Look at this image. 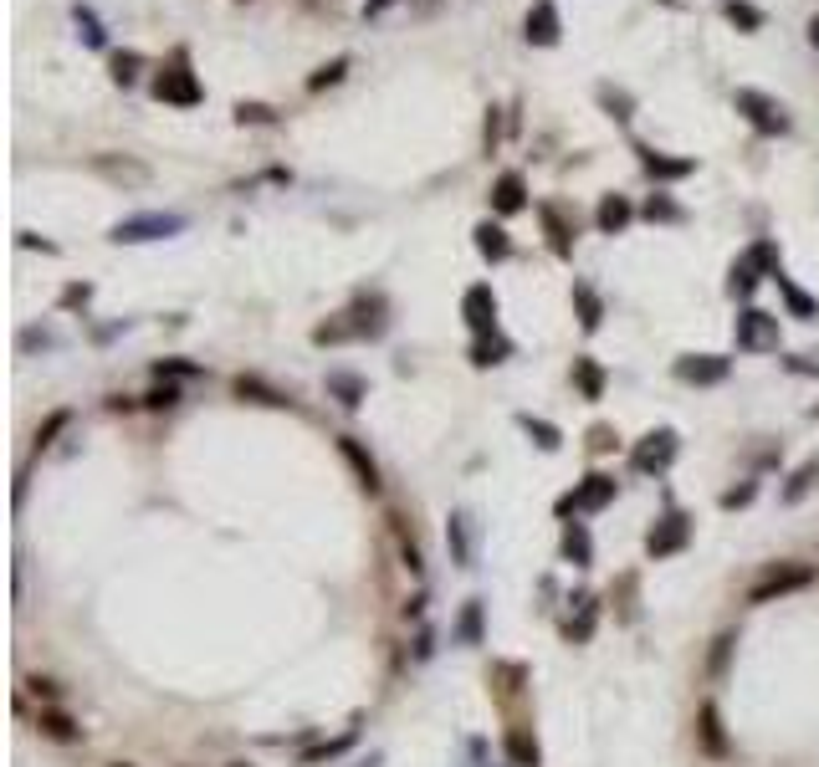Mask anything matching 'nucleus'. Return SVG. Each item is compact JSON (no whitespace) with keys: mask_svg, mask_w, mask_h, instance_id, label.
<instances>
[{"mask_svg":"<svg viewBox=\"0 0 819 767\" xmlns=\"http://www.w3.org/2000/svg\"><path fill=\"white\" fill-rule=\"evenodd\" d=\"M809 415H814V420H819V404H814V410H809Z\"/></svg>","mask_w":819,"mask_h":767,"instance_id":"bf43d9fd","label":"nucleus"},{"mask_svg":"<svg viewBox=\"0 0 819 767\" xmlns=\"http://www.w3.org/2000/svg\"><path fill=\"white\" fill-rule=\"evenodd\" d=\"M814 486H819V456H809V461H804V466H799V471L784 481V491H779V496L794 507V502H804V496H809Z\"/></svg>","mask_w":819,"mask_h":767,"instance_id":"bb28decb","label":"nucleus"},{"mask_svg":"<svg viewBox=\"0 0 819 767\" xmlns=\"http://www.w3.org/2000/svg\"><path fill=\"white\" fill-rule=\"evenodd\" d=\"M758 282H763V272H758V266H753L748 256H738V261H732V272H727V292L738 297V302H748V297L758 292Z\"/></svg>","mask_w":819,"mask_h":767,"instance_id":"b1692460","label":"nucleus"},{"mask_svg":"<svg viewBox=\"0 0 819 767\" xmlns=\"http://www.w3.org/2000/svg\"><path fill=\"white\" fill-rule=\"evenodd\" d=\"M814 583V568L809 563H773L753 589H748V604H773V599H784V594H799Z\"/></svg>","mask_w":819,"mask_h":767,"instance_id":"39448f33","label":"nucleus"},{"mask_svg":"<svg viewBox=\"0 0 819 767\" xmlns=\"http://www.w3.org/2000/svg\"><path fill=\"white\" fill-rule=\"evenodd\" d=\"M338 450H343V461H349V471L359 476V486L374 496V491H379V466H374V456H369V450H364L354 435H338Z\"/></svg>","mask_w":819,"mask_h":767,"instance_id":"2eb2a0df","label":"nucleus"},{"mask_svg":"<svg viewBox=\"0 0 819 767\" xmlns=\"http://www.w3.org/2000/svg\"><path fill=\"white\" fill-rule=\"evenodd\" d=\"M523 36H528V47H558V41H564V16H558L553 0H538V6L528 11Z\"/></svg>","mask_w":819,"mask_h":767,"instance_id":"f8f14e48","label":"nucleus"},{"mask_svg":"<svg viewBox=\"0 0 819 767\" xmlns=\"http://www.w3.org/2000/svg\"><path fill=\"white\" fill-rule=\"evenodd\" d=\"M809 41H814V52H819V16H809Z\"/></svg>","mask_w":819,"mask_h":767,"instance_id":"13d9d810","label":"nucleus"},{"mask_svg":"<svg viewBox=\"0 0 819 767\" xmlns=\"http://www.w3.org/2000/svg\"><path fill=\"white\" fill-rule=\"evenodd\" d=\"M507 757H512L517 767H538V762H543L538 737H528V732H507Z\"/></svg>","mask_w":819,"mask_h":767,"instance_id":"72a5a7b5","label":"nucleus"},{"mask_svg":"<svg viewBox=\"0 0 819 767\" xmlns=\"http://www.w3.org/2000/svg\"><path fill=\"white\" fill-rule=\"evenodd\" d=\"M67 425H72V415H67V410H57V415H52L47 425L36 430V450H47V445H52V440H57V435L67 430Z\"/></svg>","mask_w":819,"mask_h":767,"instance_id":"49530a36","label":"nucleus"},{"mask_svg":"<svg viewBox=\"0 0 819 767\" xmlns=\"http://www.w3.org/2000/svg\"><path fill=\"white\" fill-rule=\"evenodd\" d=\"M589 450H594V456L615 450V430H610V425H594V430H589Z\"/></svg>","mask_w":819,"mask_h":767,"instance_id":"8fccbe9b","label":"nucleus"},{"mask_svg":"<svg viewBox=\"0 0 819 767\" xmlns=\"http://www.w3.org/2000/svg\"><path fill=\"white\" fill-rule=\"evenodd\" d=\"M574 312H579V328L584 333H599L605 328V302H599V292L589 282H574Z\"/></svg>","mask_w":819,"mask_h":767,"instance_id":"aec40b11","label":"nucleus"},{"mask_svg":"<svg viewBox=\"0 0 819 767\" xmlns=\"http://www.w3.org/2000/svg\"><path fill=\"white\" fill-rule=\"evenodd\" d=\"M768 282H779V292H784V307H789V318H799V323H814L819 318V302L804 292V287H794V277H784V266L773 272Z\"/></svg>","mask_w":819,"mask_h":767,"instance_id":"a211bd4d","label":"nucleus"},{"mask_svg":"<svg viewBox=\"0 0 819 767\" xmlns=\"http://www.w3.org/2000/svg\"><path fill=\"white\" fill-rule=\"evenodd\" d=\"M507 358H512V343H507L502 333H492V338H477V343H471V364H477V369L507 364Z\"/></svg>","mask_w":819,"mask_h":767,"instance_id":"cd10ccee","label":"nucleus"},{"mask_svg":"<svg viewBox=\"0 0 819 767\" xmlns=\"http://www.w3.org/2000/svg\"><path fill=\"white\" fill-rule=\"evenodd\" d=\"M236 394H241V399H251V404H272V410H287V404H292V399H287L282 389L262 384L256 374H241V379H236Z\"/></svg>","mask_w":819,"mask_h":767,"instance_id":"5701e85b","label":"nucleus"},{"mask_svg":"<svg viewBox=\"0 0 819 767\" xmlns=\"http://www.w3.org/2000/svg\"><path fill=\"white\" fill-rule=\"evenodd\" d=\"M144 404H149V410H169V404H180V389L175 384H159V389L144 394Z\"/></svg>","mask_w":819,"mask_h":767,"instance_id":"09e8293b","label":"nucleus"},{"mask_svg":"<svg viewBox=\"0 0 819 767\" xmlns=\"http://www.w3.org/2000/svg\"><path fill=\"white\" fill-rule=\"evenodd\" d=\"M599 103H605V113L615 118V123H630V113H635V103H630V93H620V87H599Z\"/></svg>","mask_w":819,"mask_h":767,"instance_id":"58836bf2","label":"nucleus"},{"mask_svg":"<svg viewBox=\"0 0 819 767\" xmlns=\"http://www.w3.org/2000/svg\"><path fill=\"white\" fill-rule=\"evenodd\" d=\"M492 210H497V215L528 210V179L517 174V169H502V174H497V185H492Z\"/></svg>","mask_w":819,"mask_h":767,"instance_id":"4468645a","label":"nucleus"},{"mask_svg":"<svg viewBox=\"0 0 819 767\" xmlns=\"http://www.w3.org/2000/svg\"><path fill=\"white\" fill-rule=\"evenodd\" d=\"M517 425H523V430L538 440V450H558V445H564V435H558V425H548V420H538V415H517Z\"/></svg>","mask_w":819,"mask_h":767,"instance_id":"c9c22d12","label":"nucleus"},{"mask_svg":"<svg viewBox=\"0 0 819 767\" xmlns=\"http://www.w3.org/2000/svg\"><path fill=\"white\" fill-rule=\"evenodd\" d=\"M697 742H702L707 757H727V732H722V716H717L712 701L697 706Z\"/></svg>","mask_w":819,"mask_h":767,"instance_id":"f3484780","label":"nucleus"},{"mask_svg":"<svg viewBox=\"0 0 819 767\" xmlns=\"http://www.w3.org/2000/svg\"><path fill=\"white\" fill-rule=\"evenodd\" d=\"M349 67H354L349 57H333L328 67H318V72L308 77V93H323V87H338L343 77H349Z\"/></svg>","mask_w":819,"mask_h":767,"instance_id":"e433bc0d","label":"nucleus"},{"mask_svg":"<svg viewBox=\"0 0 819 767\" xmlns=\"http://www.w3.org/2000/svg\"><path fill=\"white\" fill-rule=\"evenodd\" d=\"M722 16H727L732 26H738V31H748V36H753V31H763V21H768V16L753 6V0H722Z\"/></svg>","mask_w":819,"mask_h":767,"instance_id":"c85d7f7f","label":"nucleus"},{"mask_svg":"<svg viewBox=\"0 0 819 767\" xmlns=\"http://www.w3.org/2000/svg\"><path fill=\"white\" fill-rule=\"evenodd\" d=\"M671 374H676L681 384L712 389V384H722V379L732 374V358H722V353H681L676 364H671Z\"/></svg>","mask_w":819,"mask_h":767,"instance_id":"1a4fd4ad","label":"nucleus"},{"mask_svg":"<svg viewBox=\"0 0 819 767\" xmlns=\"http://www.w3.org/2000/svg\"><path fill=\"white\" fill-rule=\"evenodd\" d=\"M640 215L651 220V225H656V220H661V225H681V220H686V210H681L671 195H651V200H645V210H640Z\"/></svg>","mask_w":819,"mask_h":767,"instance_id":"f704fd0d","label":"nucleus"},{"mask_svg":"<svg viewBox=\"0 0 819 767\" xmlns=\"http://www.w3.org/2000/svg\"><path fill=\"white\" fill-rule=\"evenodd\" d=\"M236 123H277V108H267V103H236Z\"/></svg>","mask_w":819,"mask_h":767,"instance_id":"c03bdc74","label":"nucleus"},{"mask_svg":"<svg viewBox=\"0 0 819 767\" xmlns=\"http://www.w3.org/2000/svg\"><path fill=\"white\" fill-rule=\"evenodd\" d=\"M676 450H681L676 430H651V435H640V445L630 450V471H640V476H661V471L676 461Z\"/></svg>","mask_w":819,"mask_h":767,"instance_id":"423d86ee","label":"nucleus"},{"mask_svg":"<svg viewBox=\"0 0 819 767\" xmlns=\"http://www.w3.org/2000/svg\"><path fill=\"white\" fill-rule=\"evenodd\" d=\"M471 236H477V251H482L487 261H507V256H512V236L502 231L497 220H482V225H477V231H471Z\"/></svg>","mask_w":819,"mask_h":767,"instance_id":"412c9836","label":"nucleus"},{"mask_svg":"<svg viewBox=\"0 0 819 767\" xmlns=\"http://www.w3.org/2000/svg\"><path fill=\"white\" fill-rule=\"evenodd\" d=\"M732 338H738V348H748V353H768V348H779V318L763 312V307H743L738 323H732Z\"/></svg>","mask_w":819,"mask_h":767,"instance_id":"0eeeda50","label":"nucleus"},{"mask_svg":"<svg viewBox=\"0 0 819 767\" xmlns=\"http://www.w3.org/2000/svg\"><path fill=\"white\" fill-rule=\"evenodd\" d=\"M93 302V287L88 282H72L67 292H62V307H88Z\"/></svg>","mask_w":819,"mask_h":767,"instance_id":"3c124183","label":"nucleus"},{"mask_svg":"<svg viewBox=\"0 0 819 767\" xmlns=\"http://www.w3.org/2000/svg\"><path fill=\"white\" fill-rule=\"evenodd\" d=\"M139 72H144V52H113V57H108V77H113L118 87H134Z\"/></svg>","mask_w":819,"mask_h":767,"instance_id":"c756f323","label":"nucleus"},{"mask_svg":"<svg viewBox=\"0 0 819 767\" xmlns=\"http://www.w3.org/2000/svg\"><path fill=\"white\" fill-rule=\"evenodd\" d=\"M640 169L656 179V185H676V179H692L697 174V159H681V154H656L651 144H640Z\"/></svg>","mask_w":819,"mask_h":767,"instance_id":"ddd939ff","label":"nucleus"},{"mask_svg":"<svg viewBox=\"0 0 819 767\" xmlns=\"http://www.w3.org/2000/svg\"><path fill=\"white\" fill-rule=\"evenodd\" d=\"M574 384H579V394H584V399H605V369H599L589 353H579V358H574Z\"/></svg>","mask_w":819,"mask_h":767,"instance_id":"393cba45","label":"nucleus"},{"mask_svg":"<svg viewBox=\"0 0 819 767\" xmlns=\"http://www.w3.org/2000/svg\"><path fill=\"white\" fill-rule=\"evenodd\" d=\"M26 686H31L36 696H47V701L57 696V681H47V675H31V681H26Z\"/></svg>","mask_w":819,"mask_h":767,"instance_id":"864d4df0","label":"nucleus"},{"mask_svg":"<svg viewBox=\"0 0 819 767\" xmlns=\"http://www.w3.org/2000/svg\"><path fill=\"white\" fill-rule=\"evenodd\" d=\"M538 215L548 225V251L553 256H574V225L564 220V210H558V205H538Z\"/></svg>","mask_w":819,"mask_h":767,"instance_id":"6ab92c4d","label":"nucleus"},{"mask_svg":"<svg viewBox=\"0 0 819 767\" xmlns=\"http://www.w3.org/2000/svg\"><path fill=\"white\" fill-rule=\"evenodd\" d=\"M72 21H77V36L88 41V47H108V31H103V21L93 16V6H72Z\"/></svg>","mask_w":819,"mask_h":767,"instance_id":"2f4dec72","label":"nucleus"},{"mask_svg":"<svg viewBox=\"0 0 819 767\" xmlns=\"http://www.w3.org/2000/svg\"><path fill=\"white\" fill-rule=\"evenodd\" d=\"M16 241H21V246H26V251H47V256H52V251H57V246H52V241H41V236H31V231H21V236H16Z\"/></svg>","mask_w":819,"mask_h":767,"instance_id":"5fc2aeb1","label":"nucleus"},{"mask_svg":"<svg viewBox=\"0 0 819 767\" xmlns=\"http://www.w3.org/2000/svg\"><path fill=\"white\" fill-rule=\"evenodd\" d=\"M732 108H738L763 139H784V133L794 128V118H789V108L779 103V98H768V93H758V87H738L732 93Z\"/></svg>","mask_w":819,"mask_h":767,"instance_id":"f03ea898","label":"nucleus"},{"mask_svg":"<svg viewBox=\"0 0 819 767\" xmlns=\"http://www.w3.org/2000/svg\"><path fill=\"white\" fill-rule=\"evenodd\" d=\"M154 98H159V103H175V108H195V103H205V87H200V77L190 72V52H175V62L159 67V77H154Z\"/></svg>","mask_w":819,"mask_h":767,"instance_id":"7ed1b4c3","label":"nucleus"},{"mask_svg":"<svg viewBox=\"0 0 819 767\" xmlns=\"http://www.w3.org/2000/svg\"><path fill=\"white\" fill-rule=\"evenodd\" d=\"M36 727H41V737H52V742H77L82 737V727L67 716V711H57V706H47L36 716Z\"/></svg>","mask_w":819,"mask_h":767,"instance_id":"4be33fe9","label":"nucleus"},{"mask_svg":"<svg viewBox=\"0 0 819 767\" xmlns=\"http://www.w3.org/2000/svg\"><path fill=\"white\" fill-rule=\"evenodd\" d=\"M446 543L456 548V563L471 568V537H466V517H451V532H446Z\"/></svg>","mask_w":819,"mask_h":767,"instance_id":"a19ab883","label":"nucleus"},{"mask_svg":"<svg viewBox=\"0 0 819 767\" xmlns=\"http://www.w3.org/2000/svg\"><path fill=\"white\" fill-rule=\"evenodd\" d=\"M395 6V0H369V6H364V16H379V11H390Z\"/></svg>","mask_w":819,"mask_h":767,"instance_id":"4d7b16f0","label":"nucleus"},{"mask_svg":"<svg viewBox=\"0 0 819 767\" xmlns=\"http://www.w3.org/2000/svg\"><path fill=\"white\" fill-rule=\"evenodd\" d=\"M686 543H692V517L676 512V507L666 517H656V527L645 532V553H651V558H676Z\"/></svg>","mask_w":819,"mask_h":767,"instance_id":"6e6552de","label":"nucleus"},{"mask_svg":"<svg viewBox=\"0 0 819 767\" xmlns=\"http://www.w3.org/2000/svg\"><path fill=\"white\" fill-rule=\"evenodd\" d=\"M630 220H635V205H630L625 195H599V210H594L599 236H620Z\"/></svg>","mask_w":819,"mask_h":767,"instance_id":"dca6fc26","label":"nucleus"},{"mask_svg":"<svg viewBox=\"0 0 819 767\" xmlns=\"http://www.w3.org/2000/svg\"><path fill=\"white\" fill-rule=\"evenodd\" d=\"M594 629V599H579V624H569V640H589Z\"/></svg>","mask_w":819,"mask_h":767,"instance_id":"de8ad7c7","label":"nucleus"},{"mask_svg":"<svg viewBox=\"0 0 819 767\" xmlns=\"http://www.w3.org/2000/svg\"><path fill=\"white\" fill-rule=\"evenodd\" d=\"M185 215H175V210H144V215H123L113 231H108V241H118V246H144V241H169V236H185Z\"/></svg>","mask_w":819,"mask_h":767,"instance_id":"f257e3e1","label":"nucleus"},{"mask_svg":"<svg viewBox=\"0 0 819 767\" xmlns=\"http://www.w3.org/2000/svg\"><path fill=\"white\" fill-rule=\"evenodd\" d=\"M461 318H466V328L477 333V338H492V333H502V323H497V292H492L487 282L466 287V297H461Z\"/></svg>","mask_w":819,"mask_h":767,"instance_id":"9d476101","label":"nucleus"},{"mask_svg":"<svg viewBox=\"0 0 819 767\" xmlns=\"http://www.w3.org/2000/svg\"><path fill=\"white\" fill-rule=\"evenodd\" d=\"M727 650H732V635H722V640H717V650H712V675H722V670H727Z\"/></svg>","mask_w":819,"mask_h":767,"instance_id":"603ef678","label":"nucleus"},{"mask_svg":"<svg viewBox=\"0 0 819 767\" xmlns=\"http://www.w3.org/2000/svg\"><path fill=\"white\" fill-rule=\"evenodd\" d=\"M36 343H41V348H57L52 333H21V348H36Z\"/></svg>","mask_w":819,"mask_h":767,"instance_id":"6e6d98bb","label":"nucleus"},{"mask_svg":"<svg viewBox=\"0 0 819 767\" xmlns=\"http://www.w3.org/2000/svg\"><path fill=\"white\" fill-rule=\"evenodd\" d=\"M328 389L338 394V404H343V410H359V404H364V379L359 374H328Z\"/></svg>","mask_w":819,"mask_h":767,"instance_id":"7c9ffc66","label":"nucleus"},{"mask_svg":"<svg viewBox=\"0 0 819 767\" xmlns=\"http://www.w3.org/2000/svg\"><path fill=\"white\" fill-rule=\"evenodd\" d=\"M118 767H128V762H118Z\"/></svg>","mask_w":819,"mask_h":767,"instance_id":"052dcab7","label":"nucleus"},{"mask_svg":"<svg viewBox=\"0 0 819 767\" xmlns=\"http://www.w3.org/2000/svg\"><path fill=\"white\" fill-rule=\"evenodd\" d=\"M758 496V481H743V486H732V491H722V512H738V507H748Z\"/></svg>","mask_w":819,"mask_h":767,"instance_id":"a18cd8bd","label":"nucleus"},{"mask_svg":"<svg viewBox=\"0 0 819 767\" xmlns=\"http://www.w3.org/2000/svg\"><path fill=\"white\" fill-rule=\"evenodd\" d=\"M743 256H748V261L758 266V272H763V277H773V272H779V246H773L768 236H763V241H753V246H748Z\"/></svg>","mask_w":819,"mask_h":767,"instance_id":"ea45409f","label":"nucleus"},{"mask_svg":"<svg viewBox=\"0 0 819 767\" xmlns=\"http://www.w3.org/2000/svg\"><path fill=\"white\" fill-rule=\"evenodd\" d=\"M93 169L103 179H113V185H128V190H139V185H149V179H154V169L144 159H134V154H98Z\"/></svg>","mask_w":819,"mask_h":767,"instance_id":"9b49d317","label":"nucleus"},{"mask_svg":"<svg viewBox=\"0 0 819 767\" xmlns=\"http://www.w3.org/2000/svg\"><path fill=\"white\" fill-rule=\"evenodd\" d=\"M497 144H502V108L492 103V108H487V128H482V154L492 159V154H497Z\"/></svg>","mask_w":819,"mask_h":767,"instance_id":"79ce46f5","label":"nucleus"},{"mask_svg":"<svg viewBox=\"0 0 819 767\" xmlns=\"http://www.w3.org/2000/svg\"><path fill=\"white\" fill-rule=\"evenodd\" d=\"M205 369L200 364H190V358H159V364H154V379L159 384H169V379H200Z\"/></svg>","mask_w":819,"mask_h":767,"instance_id":"4c0bfd02","label":"nucleus"},{"mask_svg":"<svg viewBox=\"0 0 819 767\" xmlns=\"http://www.w3.org/2000/svg\"><path fill=\"white\" fill-rule=\"evenodd\" d=\"M343 338H359V333H354V323H343V318H338V323H318V328H313V343H318V348H323V343H343Z\"/></svg>","mask_w":819,"mask_h":767,"instance_id":"37998d69","label":"nucleus"},{"mask_svg":"<svg viewBox=\"0 0 819 767\" xmlns=\"http://www.w3.org/2000/svg\"><path fill=\"white\" fill-rule=\"evenodd\" d=\"M615 476H605V471H589L569 496H558V517H584V512H605L610 502H615Z\"/></svg>","mask_w":819,"mask_h":767,"instance_id":"20e7f679","label":"nucleus"},{"mask_svg":"<svg viewBox=\"0 0 819 767\" xmlns=\"http://www.w3.org/2000/svg\"><path fill=\"white\" fill-rule=\"evenodd\" d=\"M564 558H569L574 568H589V563H594V543H589L584 522H564Z\"/></svg>","mask_w":819,"mask_h":767,"instance_id":"a878e982","label":"nucleus"},{"mask_svg":"<svg viewBox=\"0 0 819 767\" xmlns=\"http://www.w3.org/2000/svg\"><path fill=\"white\" fill-rule=\"evenodd\" d=\"M456 640L461 645H482V599H466V609L456 619Z\"/></svg>","mask_w":819,"mask_h":767,"instance_id":"473e14b6","label":"nucleus"}]
</instances>
